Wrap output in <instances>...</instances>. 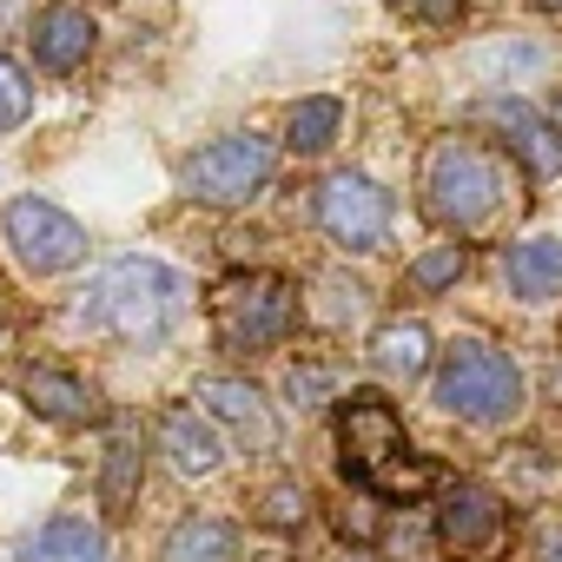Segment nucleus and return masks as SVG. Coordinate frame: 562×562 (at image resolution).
I'll return each mask as SVG.
<instances>
[{"instance_id":"obj_22","label":"nucleus","mask_w":562,"mask_h":562,"mask_svg":"<svg viewBox=\"0 0 562 562\" xmlns=\"http://www.w3.org/2000/svg\"><path fill=\"white\" fill-rule=\"evenodd\" d=\"M305 509H312V496H305L299 483H271V490L258 496V516H265L271 529H299V522H305Z\"/></svg>"},{"instance_id":"obj_29","label":"nucleus","mask_w":562,"mask_h":562,"mask_svg":"<svg viewBox=\"0 0 562 562\" xmlns=\"http://www.w3.org/2000/svg\"><path fill=\"white\" fill-rule=\"evenodd\" d=\"M549 562H562V542H549Z\"/></svg>"},{"instance_id":"obj_12","label":"nucleus","mask_w":562,"mask_h":562,"mask_svg":"<svg viewBox=\"0 0 562 562\" xmlns=\"http://www.w3.org/2000/svg\"><path fill=\"white\" fill-rule=\"evenodd\" d=\"M159 450L172 457L179 476H212V470L225 463V443H218L212 417L192 411V404H172V411L159 417Z\"/></svg>"},{"instance_id":"obj_15","label":"nucleus","mask_w":562,"mask_h":562,"mask_svg":"<svg viewBox=\"0 0 562 562\" xmlns=\"http://www.w3.org/2000/svg\"><path fill=\"white\" fill-rule=\"evenodd\" d=\"M21 397L34 404V417H47V424H100V397L80 384V378H67V371H27L21 378Z\"/></svg>"},{"instance_id":"obj_26","label":"nucleus","mask_w":562,"mask_h":562,"mask_svg":"<svg viewBox=\"0 0 562 562\" xmlns=\"http://www.w3.org/2000/svg\"><path fill=\"white\" fill-rule=\"evenodd\" d=\"M331 384H338V378H331V371H318V364H305V371H292V378H285V391H292L299 404H318Z\"/></svg>"},{"instance_id":"obj_14","label":"nucleus","mask_w":562,"mask_h":562,"mask_svg":"<svg viewBox=\"0 0 562 562\" xmlns=\"http://www.w3.org/2000/svg\"><path fill=\"white\" fill-rule=\"evenodd\" d=\"M21 562H106V529L80 509L67 516H47L27 542H21Z\"/></svg>"},{"instance_id":"obj_20","label":"nucleus","mask_w":562,"mask_h":562,"mask_svg":"<svg viewBox=\"0 0 562 562\" xmlns=\"http://www.w3.org/2000/svg\"><path fill=\"white\" fill-rule=\"evenodd\" d=\"M133 496H139V443L133 437H113L106 470H100V503H106V516H126Z\"/></svg>"},{"instance_id":"obj_11","label":"nucleus","mask_w":562,"mask_h":562,"mask_svg":"<svg viewBox=\"0 0 562 562\" xmlns=\"http://www.w3.org/2000/svg\"><path fill=\"white\" fill-rule=\"evenodd\" d=\"M199 404H205V417H218L225 430H238L251 450H271L278 443V417H271V404L245 378H205L199 384Z\"/></svg>"},{"instance_id":"obj_18","label":"nucleus","mask_w":562,"mask_h":562,"mask_svg":"<svg viewBox=\"0 0 562 562\" xmlns=\"http://www.w3.org/2000/svg\"><path fill=\"white\" fill-rule=\"evenodd\" d=\"M371 364L384 371V378H424V364H430V331L424 325H411V318H397V325H384L378 338H371Z\"/></svg>"},{"instance_id":"obj_10","label":"nucleus","mask_w":562,"mask_h":562,"mask_svg":"<svg viewBox=\"0 0 562 562\" xmlns=\"http://www.w3.org/2000/svg\"><path fill=\"white\" fill-rule=\"evenodd\" d=\"M483 113L503 126V139H509V153L522 159L529 179H555V172H562V126H549V120H542L536 106H522V100H490Z\"/></svg>"},{"instance_id":"obj_21","label":"nucleus","mask_w":562,"mask_h":562,"mask_svg":"<svg viewBox=\"0 0 562 562\" xmlns=\"http://www.w3.org/2000/svg\"><path fill=\"white\" fill-rule=\"evenodd\" d=\"M463 265H470L463 245H430V251L411 265V285H417V292H443V285H457V278H463Z\"/></svg>"},{"instance_id":"obj_1","label":"nucleus","mask_w":562,"mask_h":562,"mask_svg":"<svg viewBox=\"0 0 562 562\" xmlns=\"http://www.w3.org/2000/svg\"><path fill=\"white\" fill-rule=\"evenodd\" d=\"M186 299H192V285L172 265H159V258H120V265H106L93 285L80 292L74 318L87 331H106V338L146 351V345H166L179 331Z\"/></svg>"},{"instance_id":"obj_16","label":"nucleus","mask_w":562,"mask_h":562,"mask_svg":"<svg viewBox=\"0 0 562 562\" xmlns=\"http://www.w3.org/2000/svg\"><path fill=\"white\" fill-rule=\"evenodd\" d=\"M503 278H509V292H516L522 305L555 299V292H562V238H522V245H509Z\"/></svg>"},{"instance_id":"obj_25","label":"nucleus","mask_w":562,"mask_h":562,"mask_svg":"<svg viewBox=\"0 0 562 562\" xmlns=\"http://www.w3.org/2000/svg\"><path fill=\"white\" fill-rule=\"evenodd\" d=\"M404 14H417L424 27H457L463 21V0H397Z\"/></svg>"},{"instance_id":"obj_27","label":"nucleus","mask_w":562,"mask_h":562,"mask_svg":"<svg viewBox=\"0 0 562 562\" xmlns=\"http://www.w3.org/2000/svg\"><path fill=\"white\" fill-rule=\"evenodd\" d=\"M338 529H345V536H358V542H371V536H378V516H371V503H351V509H338Z\"/></svg>"},{"instance_id":"obj_23","label":"nucleus","mask_w":562,"mask_h":562,"mask_svg":"<svg viewBox=\"0 0 562 562\" xmlns=\"http://www.w3.org/2000/svg\"><path fill=\"white\" fill-rule=\"evenodd\" d=\"M27 113H34V87H27V74H21L8 54H0V133L21 126Z\"/></svg>"},{"instance_id":"obj_9","label":"nucleus","mask_w":562,"mask_h":562,"mask_svg":"<svg viewBox=\"0 0 562 562\" xmlns=\"http://www.w3.org/2000/svg\"><path fill=\"white\" fill-rule=\"evenodd\" d=\"M496 529H503V503H496V490H483V483H450V490H443V509H437V536H443V549L476 555V549L496 542Z\"/></svg>"},{"instance_id":"obj_24","label":"nucleus","mask_w":562,"mask_h":562,"mask_svg":"<svg viewBox=\"0 0 562 562\" xmlns=\"http://www.w3.org/2000/svg\"><path fill=\"white\" fill-rule=\"evenodd\" d=\"M318 299H325V305H312L318 325H351V318L364 312V285H345V278H325Z\"/></svg>"},{"instance_id":"obj_5","label":"nucleus","mask_w":562,"mask_h":562,"mask_svg":"<svg viewBox=\"0 0 562 562\" xmlns=\"http://www.w3.org/2000/svg\"><path fill=\"white\" fill-rule=\"evenodd\" d=\"M437 404H443L450 417H463V424H509V417L522 411V371H516L503 351L463 338V345L443 351V364H437Z\"/></svg>"},{"instance_id":"obj_4","label":"nucleus","mask_w":562,"mask_h":562,"mask_svg":"<svg viewBox=\"0 0 562 562\" xmlns=\"http://www.w3.org/2000/svg\"><path fill=\"white\" fill-rule=\"evenodd\" d=\"M299 325V285L278 271H232L225 285L212 292V331L218 351H271L285 345Z\"/></svg>"},{"instance_id":"obj_6","label":"nucleus","mask_w":562,"mask_h":562,"mask_svg":"<svg viewBox=\"0 0 562 562\" xmlns=\"http://www.w3.org/2000/svg\"><path fill=\"white\" fill-rule=\"evenodd\" d=\"M271 166H278V146H271V139H258V133H225V139H212V146H199L179 179H186V192H192L199 205H245V199L271 179Z\"/></svg>"},{"instance_id":"obj_13","label":"nucleus","mask_w":562,"mask_h":562,"mask_svg":"<svg viewBox=\"0 0 562 562\" xmlns=\"http://www.w3.org/2000/svg\"><path fill=\"white\" fill-rule=\"evenodd\" d=\"M93 14L87 8H74V0H54V8L34 21V60L47 67V74H74L87 54H93Z\"/></svg>"},{"instance_id":"obj_8","label":"nucleus","mask_w":562,"mask_h":562,"mask_svg":"<svg viewBox=\"0 0 562 562\" xmlns=\"http://www.w3.org/2000/svg\"><path fill=\"white\" fill-rule=\"evenodd\" d=\"M0 225H8V245H14V258L34 271V278H47V271H67V265H80L87 258V232H80V218H67L60 205H47V199H14L8 212H0Z\"/></svg>"},{"instance_id":"obj_19","label":"nucleus","mask_w":562,"mask_h":562,"mask_svg":"<svg viewBox=\"0 0 562 562\" xmlns=\"http://www.w3.org/2000/svg\"><path fill=\"white\" fill-rule=\"evenodd\" d=\"M338 126H345V106L338 100H299L292 106V120H285V146L292 153H325L331 139H338Z\"/></svg>"},{"instance_id":"obj_3","label":"nucleus","mask_w":562,"mask_h":562,"mask_svg":"<svg viewBox=\"0 0 562 562\" xmlns=\"http://www.w3.org/2000/svg\"><path fill=\"white\" fill-rule=\"evenodd\" d=\"M503 192H509V172H503V159H496L483 139L450 133V139H437V146L424 153V212H430L437 225L476 232V225L496 218Z\"/></svg>"},{"instance_id":"obj_17","label":"nucleus","mask_w":562,"mask_h":562,"mask_svg":"<svg viewBox=\"0 0 562 562\" xmlns=\"http://www.w3.org/2000/svg\"><path fill=\"white\" fill-rule=\"evenodd\" d=\"M238 529L225 516H186L172 536H166V555L159 562H238Z\"/></svg>"},{"instance_id":"obj_28","label":"nucleus","mask_w":562,"mask_h":562,"mask_svg":"<svg viewBox=\"0 0 562 562\" xmlns=\"http://www.w3.org/2000/svg\"><path fill=\"white\" fill-rule=\"evenodd\" d=\"M536 8H542V14H562V0H536Z\"/></svg>"},{"instance_id":"obj_7","label":"nucleus","mask_w":562,"mask_h":562,"mask_svg":"<svg viewBox=\"0 0 562 562\" xmlns=\"http://www.w3.org/2000/svg\"><path fill=\"white\" fill-rule=\"evenodd\" d=\"M318 225L345 251H378L391 238V192L364 172H331L318 186Z\"/></svg>"},{"instance_id":"obj_2","label":"nucleus","mask_w":562,"mask_h":562,"mask_svg":"<svg viewBox=\"0 0 562 562\" xmlns=\"http://www.w3.org/2000/svg\"><path fill=\"white\" fill-rule=\"evenodd\" d=\"M338 457H345V476L364 483L371 496H424L437 483V470L424 457H411V437L391 411L384 391H351L338 404Z\"/></svg>"}]
</instances>
